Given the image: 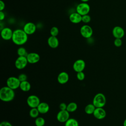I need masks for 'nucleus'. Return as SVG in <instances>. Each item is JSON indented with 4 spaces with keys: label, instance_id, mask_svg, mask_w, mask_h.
Segmentation results:
<instances>
[{
    "label": "nucleus",
    "instance_id": "obj_1",
    "mask_svg": "<svg viewBox=\"0 0 126 126\" xmlns=\"http://www.w3.org/2000/svg\"><path fill=\"white\" fill-rule=\"evenodd\" d=\"M28 39V35L23 29H16L13 31L12 40L17 45L25 44Z\"/></svg>",
    "mask_w": 126,
    "mask_h": 126
},
{
    "label": "nucleus",
    "instance_id": "obj_2",
    "mask_svg": "<svg viewBox=\"0 0 126 126\" xmlns=\"http://www.w3.org/2000/svg\"><path fill=\"white\" fill-rule=\"evenodd\" d=\"M15 93L13 90L8 87L4 86L0 90V99L3 102H10L13 100Z\"/></svg>",
    "mask_w": 126,
    "mask_h": 126
},
{
    "label": "nucleus",
    "instance_id": "obj_3",
    "mask_svg": "<svg viewBox=\"0 0 126 126\" xmlns=\"http://www.w3.org/2000/svg\"><path fill=\"white\" fill-rule=\"evenodd\" d=\"M106 98L104 94L101 93L96 94L93 98V104L96 108L103 107L106 104Z\"/></svg>",
    "mask_w": 126,
    "mask_h": 126
},
{
    "label": "nucleus",
    "instance_id": "obj_4",
    "mask_svg": "<svg viewBox=\"0 0 126 126\" xmlns=\"http://www.w3.org/2000/svg\"><path fill=\"white\" fill-rule=\"evenodd\" d=\"M76 10L79 14L83 16L89 14L90 11V6L87 2H82L77 5Z\"/></svg>",
    "mask_w": 126,
    "mask_h": 126
},
{
    "label": "nucleus",
    "instance_id": "obj_5",
    "mask_svg": "<svg viewBox=\"0 0 126 126\" xmlns=\"http://www.w3.org/2000/svg\"><path fill=\"white\" fill-rule=\"evenodd\" d=\"M6 86L9 88L15 90L20 87L21 82L18 78L14 76H10L6 80Z\"/></svg>",
    "mask_w": 126,
    "mask_h": 126
},
{
    "label": "nucleus",
    "instance_id": "obj_6",
    "mask_svg": "<svg viewBox=\"0 0 126 126\" xmlns=\"http://www.w3.org/2000/svg\"><path fill=\"white\" fill-rule=\"evenodd\" d=\"M81 35L84 38L88 39L92 37L93 31L91 26L85 24L83 25L80 30Z\"/></svg>",
    "mask_w": 126,
    "mask_h": 126
},
{
    "label": "nucleus",
    "instance_id": "obj_7",
    "mask_svg": "<svg viewBox=\"0 0 126 126\" xmlns=\"http://www.w3.org/2000/svg\"><path fill=\"white\" fill-rule=\"evenodd\" d=\"M27 103L31 108H37L40 103L39 98L35 95H30L27 99Z\"/></svg>",
    "mask_w": 126,
    "mask_h": 126
},
{
    "label": "nucleus",
    "instance_id": "obj_8",
    "mask_svg": "<svg viewBox=\"0 0 126 126\" xmlns=\"http://www.w3.org/2000/svg\"><path fill=\"white\" fill-rule=\"evenodd\" d=\"M28 63V62L26 57L19 56L15 62V66L17 69L22 70L27 66Z\"/></svg>",
    "mask_w": 126,
    "mask_h": 126
},
{
    "label": "nucleus",
    "instance_id": "obj_9",
    "mask_svg": "<svg viewBox=\"0 0 126 126\" xmlns=\"http://www.w3.org/2000/svg\"><path fill=\"white\" fill-rule=\"evenodd\" d=\"M13 31L9 28L5 27L2 28L0 31V35L1 38L5 40H9L12 39Z\"/></svg>",
    "mask_w": 126,
    "mask_h": 126
},
{
    "label": "nucleus",
    "instance_id": "obj_10",
    "mask_svg": "<svg viewBox=\"0 0 126 126\" xmlns=\"http://www.w3.org/2000/svg\"><path fill=\"white\" fill-rule=\"evenodd\" d=\"M86 63L85 61L82 59H78L75 61V62L73 64V70L76 72H81L83 71L85 68Z\"/></svg>",
    "mask_w": 126,
    "mask_h": 126
},
{
    "label": "nucleus",
    "instance_id": "obj_11",
    "mask_svg": "<svg viewBox=\"0 0 126 126\" xmlns=\"http://www.w3.org/2000/svg\"><path fill=\"white\" fill-rule=\"evenodd\" d=\"M57 120L60 123H65L69 119V112L66 110H60L57 115Z\"/></svg>",
    "mask_w": 126,
    "mask_h": 126
},
{
    "label": "nucleus",
    "instance_id": "obj_12",
    "mask_svg": "<svg viewBox=\"0 0 126 126\" xmlns=\"http://www.w3.org/2000/svg\"><path fill=\"white\" fill-rule=\"evenodd\" d=\"M23 29L28 35H31L36 32V26L32 22H28L25 24Z\"/></svg>",
    "mask_w": 126,
    "mask_h": 126
},
{
    "label": "nucleus",
    "instance_id": "obj_13",
    "mask_svg": "<svg viewBox=\"0 0 126 126\" xmlns=\"http://www.w3.org/2000/svg\"><path fill=\"white\" fill-rule=\"evenodd\" d=\"M27 59L28 63L34 64L38 63L40 59V56L38 54L34 52L28 53L27 56Z\"/></svg>",
    "mask_w": 126,
    "mask_h": 126
},
{
    "label": "nucleus",
    "instance_id": "obj_14",
    "mask_svg": "<svg viewBox=\"0 0 126 126\" xmlns=\"http://www.w3.org/2000/svg\"><path fill=\"white\" fill-rule=\"evenodd\" d=\"M93 115L96 119L102 120L105 118L106 116V112L103 107H98L95 109Z\"/></svg>",
    "mask_w": 126,
    "mask_h": 126
},
{
    "label": "nucleus",
    "instance_id": "obj_15",
    "mask_svg": "<svg viewBox=\"0 0 126 126\" xmlns=\"http://www.w3.org/2000/svg\"><path fill=\"white\" fill-rule=\"evenodd\" d=\"M112 34L115 38H122L125 35V31L122 27L116 26L112 30Z\"/></svg>",
    "mask_w": 126,
    "mask_h": 126
},
{
    "label": "nucleus",
    "instance_id": "obj_16",
    "mask_svg": "<svg viewBox=\"0 0 126 126\" xmlns=\"http://www.w3.org/2000/svg\"><path fill=\"white\" fill-rule=\"evenodd\" d=\"M82 16L77 12L71 13L69 16V21L73 24H78L82 22Z\"/></svg>",
    "mask_w": 126,
    "mask_h": 126
},
{
    "label": "nucleus",
    "instance_id": "obj_17",
    "mask_svg": "<svg viewBox=\"0 0 126 126\" xmlns=\"http://www.w3.org/2000/svg\"><path fill=\"white\" fill-rule=\"evenodd\" d=\"M69 80V75L66 72L63 71L59 74L57 77V81L61 84L66 83Z\"/></svg>",
    "mask_w": 126,
    "mask_h": 126
},
{
    "label": "nucleus",
    "instance_id": "obj_18",
    "mask_svg": "<svg viewBox=\"0 0 126 126\" xmlns=\"http://www.w3.org/2000/svg\"><path fill=\"white\" fill-rule=\"evenodd\" d=\"M47 43L48 45L51 48H56L59 45V41L57 36H50L47 39Z\"/></svg>",
    "mask_w": 126,
    "mask_h": 126
},
{
    "label": "nucleus",
    "instance_id": "obj_19",
    "mask_svg": "<svg viewBox=\"0 0 126 126\" xmlns=\"http://www.w3.org/2000/svg\"><path fill=\"white\" fill-rule=\"evenodd\" d=\"M40 114H44L47 113L49 110V104L45 102H40V104L37 107Z\"/></svg>",
    "mask_w": 126,
    "mask_h": 126
},
{
    "label": "nucleus",
    "instance_id": "obj_20",
    "mask_svg": "<svg viewBox=\"0 0 126 126\" xmlns=\"http://www.w3.org/2000/svg\"><path fill=\"white\" fill-rule=\"evenodd\" d=\"M19 88L23 92H28L31 89V85L28 81L21 82Z\"/></svg>",
    "mask_w": 126,
    "mask_h": 126
},
{
    "label": "nucleus",
    "instance_id": "obj_21",
    "mask_svg": "<svg viewBox=\"0 0 126 126\" xmlns=\"http://www.w3.org/2000/svg\"><path fill=\"white\" fill-rule=\"evenodd\" d=\"M95 108L96 107L93 103L88 104L85 107V112L88 115L93 114Z\"/></svg>",
    "mask_w": 126,
    "mask_h": 126
},
{
    "label": "nucleus",
    "instance_id": "obj_22",
    "mask_svg": "<svg viewBox=\"0 0 126 126\" xmlns=\"http://www.w3.org/2000/svg\"><path fill=\"white\" fill-rule=\"evenodd\" d=\"M77 104L75 102H71L67 105L66 110L69 113H72L77 110Z\"/></svg>",
    "mask_w": 126,
    "mask_h": 126
},
{
    "label": "nucleus",
    "instance_id": "obj_23",
    "mask_svg": "<svg viewBox=\"0 0 126 126\" xmlns=\"http://www.w3.org/2000/svg\"><path fill=\"white\" fill-rule=\"evenodd\" d=\"M64 126H79V123L74 118H69L65 123Z\"/></svg>",
    "mask_w": 126,
    "mask_h": 126
},
{
    "label": "nucleus",
    "instance_id": "obj_24",
    "mask_svg": "<svg viewBox=\"0 0 126 126\" xmlns=\"http://www.w3.org/2000/svg\"><path fill=\"white\" fill-rule=\"evenodd\" d=\"M40 113L37 108H31L29 111V115L31 118H36L38 117Z\"/></svg>",
    "mask_w": 126,
    "mask_h": 126
},
{
    "label": "nucleus",
    "instance_id": "obj_25",
    "mask_svg": "<svg viewBox=\"0 0 126 126\" xmlns=\"http://www.w3.org/2000/svg\"><path fill=\"white\" fill-rule=\"evenodd\" d=\"M34 123L36 126H44L45 124V121L43 118L38 117L35 118Z\"/></svg>",
    "mask_w": 126,
    "mask_h": 126
},
{
    "label": "nucleus",
    "instance_id": "obj_26",
    "mask_svg": "<svg viewBox=\"0 0 126 126\" xmlns=\"http://www.w3.org/2000/svg\"><path fill=\"white\" fill-rule=\"evenodd\" d=\"M28 54L26 49L23 47H20L17 50V54L19 56L27 57Z\"/></svg>",
    "mask_w": 126,
    "mask_h": 126
},
{
    "label": "nucleus",
    "instance_id": "obj_27",
    "mask_svg": "<svg viewBox=\"0 0 126 126\" xmlns=\"http://www.w3.org/2000/svg\"><path fill=\"white\" fill-rule=\"evenodd\" d=\"M50 33L51 36H57L59 33V29L57 27H53L52 28H51L50 31Z\"/></svg>",
    "mask_w": 126,
    "mask_h": 126
},
{
    "label": "nucleus",
    "instance_id": "obj_28",
    "mask_svg": "<svg viewBox=\"0 0 126 126\" xmlns=\"http://www.w3.org/2000/svg\"><path fill=\"white\" fill-rule=\"evenodd\" d=\"M91 20V17L89 14L85 15L82 17V22L84 23H89Z\"/></svg>",
    "mask_w": 126,
    "mask_h": 126
},
{
    "label": "nucleus",
    "instance_id": "obj_29",
    "mask_svg": "<svg viewBox=\"0 0 126 126\" xmlns=\"http://www.w3.org/2000/svg\"><path fill=\"white\" fill-rule=\"evenodd\" d=\"M76 77L77 79L79 81H83L85 77V75L83 71H81V72H77L76 74Z\"/></svg>",
    "mask_w": 126,
    "mask_h": 126
},
{
    "label": "nucleus",
    "instance_id": "obj_30",
    "mask_svg": "<svg viewBox=\"0 0 126 126\" xmlns=\"http://www.w3.org/2000/svg\"><path fill=\"white\" fill-rule=\"evenodd\" d=\"M18 78L19 79L20 81L21 82L27 81L28 77L26 74H25L24 73H22V74H20V75H19Z\"/></svg>",
    "mask_w": 126,
    "mask_h": 126
},
{
    "label": "nucleus",
    "instance_id": "obj_31",
    "mask_svg": "<svg viewBox=\"0 0 126 126\" xmlns=\"http://www.w3.org/2000/svg\"><path fill=\"white\" fill-rule=\"evenodd\" d=\"M114 44L116 47H120L122 44V40H121V38H115L114 41Z\"/></svg>",
    "mask_w": 126,
    "mask_h": 126
},
{
    "label": "nucleus",
    "instance_id": "obj_32",
    "mask_svg": "<svg viewBox=\"0 0 126 126\" xmlns=\"http://www.w3.org/2000/svg\"><path fill=\"white\" fill-rule=\"evenodd\" d=\"M59 108H60V110H66L67 105L66 103H65L64 102H62L60 104Z\"/></svg>",
    "mask_w": 126,
    "mask_h": 126
},
{
    "label": "nucleus",
    "instance_id": "obj_33",
    "mask_svg": "<svg viewBox=\"0 0 126 126\" xmlns=\"http://www.w3.org/2000/svg\"><path fill=\"white\" fill-rule=\"evenodd\" d=\"M0 126H13L9 122L6 121H4L0 123Z\"/></svg>",
    "mask_w": 126,
    "mask_h": 126
},
{
    "label": "nucleus",
    "instance_id": "obj_34",
    "mask_svg": "<svg viewBox=\"0 0 126 126\" xmlns=\"http://www.w3.org/2000/svg\"><path fill=\"white\" fill-rule=\"evenodd\" d=\"M5 3L2 0H0V11H3L5 8Z\"/></svg>",
    "mask_w": 126,
    "mask_h": 126
},
{
    "label": "nucleus",
    "instance_id": "obj_35",
    "mask_svg": "<svg viewBox=\"0 0 126 126\" xmlns=\"http://www.w3.org/2000/svg\"><path fill=\"white\" fill-rule=\"evenodd\" d=\"M5 15L4 12L3 11H0V20L1 21L3 20L5 18Z\"/></svg>",
    "mask_w": 126,
    "mask_h": 126
},
{
    "label": "nucleus",
    "instance_id": "obj_36",
    "mask_svg": "<svg viewBox=\"0 0 126 126\" xmlns=\"http://www.w3.org/2000/svg\"><path fill=\"white\" fill-rule=\"evenodd\" d=\"M123 126H126V119L124 120L123 123Z\"/></svg>",
    "mask_w": 126,
    "mask_h": 126
},
{
    "label": "nucleus",
    "instance_id": "obj_37",
    "mask_svg": "<svg viewBox=\"0 0 126 126\" xmlns=\"http://www.w3.org/2000/svg\"><path fill=\"white\" fill-rule=\"evenodd\" d=\"M82 2H87L88 1H89L90 0H80Z\"/></svg>",
    "mask_w": 126,
    "mask_h": 126
}]
</instances>
